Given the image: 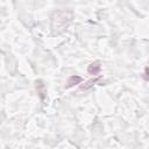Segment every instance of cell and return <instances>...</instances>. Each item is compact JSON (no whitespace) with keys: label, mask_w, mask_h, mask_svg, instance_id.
Listing matches in <instances>:
<instances>
[{"label":"cell","mask_w":149,"mask_h":149,"mask_svg":"<svg viewBox=\"0 0 149 149\" xmlns=\"http://www.w3.org/2000/svg\"><path fill=\"white\" fill-rule=\"evenodd\" d=\"M80 81H81V78L79 77V76H71V77H69V79H68V85H66V88H69V87H72V86H74V85H77V84H80Z\"/></svg>","instance_id":"obj_4"},{"label":"cell","mask_w":149,"mask_h":149,"mask_svg":"<svg viewBox=\"0 0 149 149\" xmlns=\"http://www.w3.org/2000/svg\"><path fill=\"white\" fill-rule=\"evenodd\" d=\"M100 70H101V65H100V62L99 61H95V62L91 63L88 65V68H87V72L90 74H92V76H98L99 72H100Z\"/></svg>","instance_id":"obj_2"},{"label":"cell","mask_w":149,"mask_h":149,"mask_svg":"<svg viewBox=\"0 0 149 149\" xmlns=\"http://www.w3.org/2000/svg\"><path fill=\"white\" fill-rule=\"evenodd\" d=\"M144 79H146L147 81H149V66H147V68L144 69Z\"/></svg>","instance_id":"obj_6"},{"label":"cell","mask_w":149,"mask_h":149,"mask_svg":"<svg viewBox=\"0 0 149 149\" xmlns=\"http://www.w3.org/2000/svg\"><path fill=\"white\" fill-rule=\"evenodd\" d=\"M36 84V90H37V93L40 94L41 99H44V95H45V86L43 84L42 80H36L35 81Z\"/></svg>","instance_id":"obj_3"},{"label":"cell","mask_w":149,"mask_h":149,"mask_svg":"<svg viewBox=\"0 0 149 149\" xmlns=\"http://www.w3.org/2000/svg\"><path fill=\"white\" fill-rule=\"evenodd\" d=\"M100 80V77H97V78H93V79H91V80H88V81H86V84H84V85H81L80 86V90L81 91H85V90H88L92 85H94L95 83H98Z\"/></svg>","instance_id":"obj_5"},{"label":"cell","mask_w":149,"mask_h":149,"mask_svg":"<svg viewBox=\"0 0 149 149\" xmlns=\"http://www.w3.org/2000/svg\"><path fill=\"white\" fill-rule=\"evenodd\" d=\"M73 19V13L70 9H61L55 12L52 16V30L54 34H59L66 29Z\"/></svg>","instance_id":"obj_1"}]
</instances>
